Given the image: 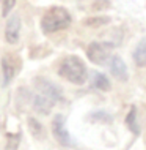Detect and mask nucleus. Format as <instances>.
<instances>
[{
	"label": "nucleus",
	"mask_w": 146,
	"mask_h": 150,
	"mask_svg": "<svg viewBox=\"0 0 146 150\" xmlns=\"http://www.w3.org/2000/svg\"><path fill=\"white\" fill-rule=\"evenodd\" d=\"M71 13L63 6H50L41 18V30L44 33H55V32L64 30L71 25Z\"/></svg>",
	"instance_id": "f257e3e1"
},
{
	"label": "nucleus",
	"mask_w": 146,
	"mask_h": 150,
	"mask_svg": "<svg viewBox=\"0 0 146 150\" xmlns=\"http://www.w3.org/2000/svg\"><path fill=\"white\" fill-rule=\"evenodd\" d=\"M58 74L61 76L63 79L69 81L72 84L82 86L83 82H87L88 70H87L85 62L80 57H77V55H68V57H64L61 62H60Z\"/></svg>",
	"instance_id": "f03ea898"
},
{
	"label": "nucleus",
	"mask_w": 146,
	"mask_h": 150,
	"mask_svg": "<svg viewBox=\"0 0 146 150\" xmlns=\"http://www.w3.org/2000/svg\"><path fill=\"white\" fill-rule=\"evenodd\" d=\"M0 67H2V84H3V87H6V86H10L11 81L21 73L22 59L19 57L17 54L6 52V54H3L2 59H0Z\"/></svg>",
	"instance_id": "7ed1b4c3"
},
{
	"label": "nucleus",
	"mask_w": 146,
	"mask_h": 150,
	"mask_svg": "<svg viewBox=\"0 0 146 150\" xmlns=\"http://www.w3.org/2000/svg\"><path fill=\"white\" fill-rule=\"evenodd\" d=\"M33 86L36 88V93H39L44 98L50 100L54 104L63 100V90L60 86H57L55 82H52L50 79L44 78V76H36L33 78Z\"/></svg>",
	"instance_id": "20e7f679"
},
{
	"label": "nucleus",
	"mask_w": 146,
	"mask_h": 150,
	"mask_svg": "<svg viewBox=\"0 0 146 150\" xmlns=\"http://www.w3.org/2000/svg\"><path fill=\"white\" fill-rule=\"evenodd\" d=\"M112 49L113 44L110 43H99V41H93L90 43L87 49V55L90 59V62L96 65H107L112 59Z\"/></svg>",
	"instance_id": "39448f33"
},
{
	"label": "nucleus",
	"mask_w": 146,
	"mask_h": 150,
	"mask_svg": "<svg viewBox=\"0 0 146 150\" xmlns=\"http://www.w3.org/2000/svg\"><path fill=\"white\" fill-rule=\"evenodd\" d=\"M52 134L57 139V142L63 147H74V141L66 129V123H64V115L57 114L52 120Z\"/></svg>",
	"instance_id": "423d86ee"
},
{
	"label": "nucleus",
	"mask_w": 146,
	"mask_h": 150,
	"mask_svg": "<svg viewBox=\"0 0 146 150\" xmlns=\"http://www.w3.org/2000/svg\"><path fill=\"white\" fill-rule=\"evenodd\" d=\"M21 16L19 14H13L10 19L6 21L5 25V40L8 44H16L21 38Z\"/></svg>",
	"instance_id": "0eeeda50"
},
{
	"label": "nucleus",
	"mask_w": 146,
	"mask_h": 150,
	"mask_svg": "<svg viewBox=\"0 0 146 150\" xmlns=\"http://www.w3.org/2000/svg\"><path fill=\"white\" fill-rule=\"evenodd\" d=\"M108 67H110V73L115 76L118 81H126L129 79V74H127V67H126L124 60L118 57V55H112L110 62H108Z\"/></svg>",
	"instance_id": "6e6552de"
},
{
	"label": "nucleus",
	"mask_w": 146,
	"mask_h": 150,
	"mask_svg": "<svg viewBox=\"0 0 146 150\" xmlns=\"http://www.w3.org/2000/svg\"><path fill=\"white\" fill-rule=\"evenodd\" d=\"M90 86L96 90H102V92H107L110 90V81L107 79V76H104L102 73L99 71H91L90 73Z\"/></svg>",
	"instance_id": "1a4fd4ad"
},
{
	"label": "nucleus",
	"mask_w": 146,
	"mask_h": 150,
	"mask_svg": "<svg viewBox=\"0 0 146 150\" xmlns=\"http://www.w3.org/2000/svg\"><path fill=\"white\" fill-rule=\"evenodd\" d=\"M133 62L137 63V67H146V36L145 38H141L138 44L135 46V49H133Z\"/></svg>",
	"instance_id": "9d476101"
},
{
	"label": "nucleus",
	"mask_w": 146,
	"mask_h": 150,
	"mask_svg": "<svg viewBox=\"0 0 146 150\" xmlns=\"http://www.w3.org/2000/svg\"><path fill=\"white\" fill-rule=\"evenodd\" d=\"M27 125H28V129H30L31 136H33L35 139H44V128H43V125L39 123V120H36L35 117H28Z\"/></svg>",
	"instance_id": "9b49d317"
},
{
	"label": "nucleus",
	"mask_w": 146,
	"mask_h": 150,
	"mask_svg": "<svg viewBox=\"0 0 146 150\" xmlns=\"http://www.w3.org/2000/svg\"><path fill=\"white\" fill-rule=\"evenodd\" d=\"M126 123H127V127H129V129H131L132 133H135V134H138V133H140L138 123H137V109H135V106L131 108L127 117H126Z\"/></svg>",
	"instance_id": "f8f14e48"
},
{
	"label": "nucleus",
	"mask_w": 146,
	"mask_h": 150,
	"mask_svg": "<svg viewBox=\"0 0 146 150\" xmlns=\"http://www.w3.org/2000/svg\"><path fill=\"white\" fill-rule=\"evenodd\" d=\"M31 93L27 90L25 87H21V88H17V93H16V103H17V106L19 108H24V106H27V103L31 100Z\"/></svg>",
	"instance_id": "ddd939ff"
},
{
	"label": "nucleus",
	"mask_w": 146,
	"mask_h": 150,
	"mask_svg": "<svg viewBox=\"0 0 146 150\" xmlns=\"http://www.w3.org/2000/svg\"><path fill=\"white\" fill-rule=\"evenodd\" d=\"M90 122H99V123H112V115L105 111H94L88 115Z\"/></svg>",
	"instance_id": "4468645a"
},
{
	"label": "nucleus",
	"mask_w": 146,
	"mask_h": 150,
	"mask_svg": "<svg viewBox=\"0 0 146 150\" xmlns=\"http://www.w3.org/2000/svg\"><path fill=\"white\" fill-rule=\"evenodd\" d=\"M16 2H17V0H0V3H2V16L3 18H6V16L13 11Z\"/></svg>",
	"instance_id": "2eb2a0df"
},
{
	"label": "nucleus",
	"mask_w": 146,
	"mask_h": 150,
	"mask_svg": "<svg viewBox=\"0 0 146 150\" xmlns=\"http://www.w3.org/2000/svg\"><path fill=\"white\" fill-rule=\"evenodd\" d=\"M19 141H21V134H16V137L13 134H8V147L6 150H16L17 149V144H19Z\"/></svg>",
	"instance_id": "dca6fc26"
}]
</instances>
